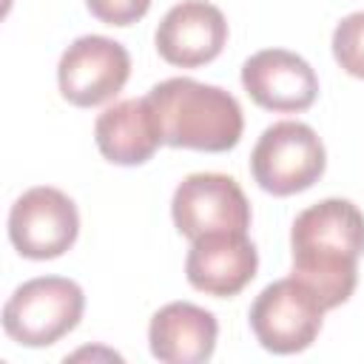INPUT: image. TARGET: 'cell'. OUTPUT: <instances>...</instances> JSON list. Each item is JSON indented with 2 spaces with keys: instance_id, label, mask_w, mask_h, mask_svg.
<instances>
[{
  "instance_id": "6da1fadb",
  "label": "cell",
  "mask_w": 364,
  "mask_h": 364,
  "mask_svg": "<svg viewBox=\"0 0 364 364\" xmlns=\"http://www.w3.org/2000/svg\"><path fill=\"white\" fill-rule=\"evenodd\" d=\"M293 270L324 310L344 304L358 284L364 213L350 199H321L304 208L290 230Z\"/></svg>"
},
{
  "instance_id": "7a4b0ae2",
  "label": "cell",
  "mask_w": 364,
  "mask_h": 364,
  "mask_svg": "<svg viewBox=\"0 0 364 364\" xmlns=\"http://www.w3.org/2000/svg\"><path fill=\"white\" fill-rule=\"evenodd\" d=\"M162 142L173 148L222 154L242 139L245 117L233 94L191 77H171L148 91Z\"/></svg>"
},
{
  "instance_id": "3957f363",
  "label": "cell",
  "mask_w": 364,
  "mask_h": 364,
  "mask_svg": "<svg viewBox=\"0 0 364 364\" xmlns=\"http://www.w3.org/2000/svg\"><path fill=\"white\" fill-rule=\"evenodd\" d=\"M85 310L82 287L63 276L23 282L3 304V330L23 347H51L68 336Z\"/></svg>"
},
{
  "instance_id": "277c9868",
  "label": "cell",
  "mask_w": 364,
  "mask_h": 364,
  "mask_svg": "<svg viewBox=\"0 0 364 364\" xmlns=\"http://www.w3.org/2000/svg\"><path fill=\"white\" fill-rule=\"evenodd\" d=\"M324 165L327 154L321 136L299 119L267 125L250 154V173L256 185L273 196L307 191L321 179Z\"/></svg>"
},
{
  "instance_id": "5b68a950",
  "label": "cell",
  "mask_w": 364,
  "mask_h": 364,
  "mask_svg": "<svg viewBox=\"0 0 364 364\" xmlns=\"http://www.w3.org/2000/svg\"><path fill=\"white\" fill-rule=\"evenodd\" d=\"M321 301L293 276L270 282L250 304V330L256 341L276 355H293L307 350L324 318Z\"/></svg>"
},
{
  "instance_id": "8992f818",
  "label": "cell",
  "mask_w": 364,
  "mask_h": 364,
  "mask_svg": "<svg viewBox=\"0 0 364 364\" xmlns=\"http://www.w3.org/2000/svg\"><path fill=\"white\" fill-rule=\"evenodd\" d=\"M80 233V213L71 196L57 188H28L9 210V239L26 259L46 262L63 256Z\"/></svg>"
},
{
  "instance_id": "52a82bcc",
  "label": "cell",
  "mask_w": 364,
  "mask_h": 364,
  "mask_svg": "<svg viewBox=\"0 0 364 364\" xmlns=\"http://www.w3.org/2000/svg\"><path fill=\"white\" fill-rule=\"evenodd\" d=\"M128 77H131V54L125 51L122 43L102 34L77 37L63 51L57 65L60 94L77 108L108 102L122 91Z\"/></svg>"
},
{
  "instance_id": "ba28073f",
  "label": "cell",
  "mask_w": 364,
  "mask_h": 364,
  "mask_svg": "<svg viewBox=\"0 0 364 364\" xmlns=\"http://www.w3.org/2000/svg\"><path fill=\"white\" fill-rule=\"evenodd\" d=\"M171 216L182 236L191 242L213 230L250 228V202L239 182L225 173H191L185 176L171 199Z\"/></svg>"
},
{
  "instance_id": "9c48e42d",
  "label": "cell",
  "mask_w": 364,
  "mask_h": 364,
  "mask_svg": "<svg viewBox=\"0 0 364 364\" xmlns=\"http://www.w3.org/2000/svg\"><path fill=\"white\" fill-rule=\"evenodd\" d=\"M259 267V253L247 233L239 230H213L193 239L188 259H185V276L193 290L230 299L242 293Z\"/></svg>"
},
{
  "instance_id": "30bf717a",
  "label": "cell",
  "mask_w": 364,
  "mask_h": 364,
  "mask_svg": "<svg viewBox=\"0 0 364 364\" xmlns=\"http://www.w3.org/2000/svg\"><path fill=\"white\" fill-rule=\"evenodd\" d=\"M242 85L256 105L279 114L307 111L318 97V77L310 63L284 48H264L247 57Z\"/></svg>"
},
{
  "instance_id": "8fae6325",
  "label": "cell",
  "mask_w": 364,
  "mask_h": 364,
  "mask_svg": "<svg viewBox=\"0 0 364 364\" xmlns=\"http://www.w3.org/2000/svg\"><path fill=\"white\" fill-rule=\"evenodd\" d=\"M156 51L179 68H199L216 60L228 43V20L208 0H182L156 28Z\"/></svg>"
},
{
  "instance_id": "7c38bea8",
  "label": "cell",
  "mask_w": 364,
  "mask_h": 364,
  "mask_svg": "<svg viewBox=\"0 0 364 364\" xmlns=\"http://www.w3.org/2000/svg\"><path fill=\"white\" fill-rule=\"evenodd\" d=\"M219 324L210 310L191 301H171L159 307L148 324V344L154 358L165 364H202L216 350Z\"/></svg>"
},
{
  "instance_id": "4fadbf2b",
  "label": "cell",
  "mask_w": 364,
  "mask_h": 364,
  "mask_svg": "<svg viewBox=\"0 0 364 364\" xmlns=\"http://www.w3.org/2000/svg\"><path fill=\"white\" fill-rule=\"evenodd\" d=\"M94 139L100 154L114 165L148 162L162 145V131L148 97L108 105L94 122Z\"/></svg>"
},
{
  "instance_id": "5bb4252c",
  "label": "cell",
  "mask_w": 364,
  "mask_h": 364,
  "mask_svg": "<svg viewBox=\"0 0 364 364\" xmlns=\"http://www.w3.org/2000/svg\"><path fill=\"white\" fill-rule=\"evenodd\" d=\"M333 57L350 77L364 80V11H353L336 26Z\"/></svg>"
},
{
  "instance_id": "9a60e30c",
  "label": "cell",
  "mask_w": 364,
  "mask_h": 364,
  "mask_svg": "<svg viewBox=\"0 0 364 364\" xmlns=\"http://www.w3.org/2000/svg\"><path fill=\"white\" fill-rule=\"evenodd\" d=\"M85 6L105 26H131L148 14L151 0H85Z\"/></svg>"
}]
</instances>
